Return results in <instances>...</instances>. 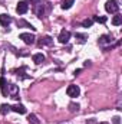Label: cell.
Returning <instances> with one entry per match:
<instances>
[{
	"label": "cell",
	"instance_id": "obj_7",
	"mask_svg": "<svg viewBox=\"0 0 122 124\" xmlns=\"http://www.w3.org/2000/svg\"><path fill=\"white\" fill-rule=\"evenodd\" d=\"M12 23V17L10 16H7V15H0V25L1 26H7V25H10Z\"/></svg>",
	"mask_w": 122,
	"mask_h": 124
},
{
	"label": "cell",
	"instance_id": "obj_16",
	"mask_svg": "<svg viewBox=\"0 0 122 124\" xmlns=\"http://www.w3.org/2000/svg\"><path fill=\"white\" fill-rule=\"evenodd\" d=\"M109 40H111V39H109V36H106V35H105V36H102V38L99 39V43H106V42H109Z\"/></svg>",
	"mask_w": 122,
	"mask_h": 124
},
{
	"label": "cell",
	"instance_id": "obj_17",
	"mask_svg": "<svg viewBox=\"0 0 122 124\" xmlns=\"http://www.w3.org/2000/svg\"><path fill=\"white\" fill-rule=\"evenodd\" d=\"M29 121H30L32 124H37V123H39V121L36 120V117H34L33 114H32V116H29Z\"/></svg>",
	"mask_w": 122,
	"mask_h": 124
},
{
	"label": "cell",
	"instance_id": "obj_4",
	"mask_svg": "<svg viewBox=\"0 0 122 124\" xmlns=\"http://www.w3.org/2000/svg\"><path fill=\"white\" fill-rule=\"evenodd\" d=\"M20 39H23V42L27 43V45L34 43V36L30 35V33H22V35H20Z\"/></svg>",
	"mask_w": 122,
	"mask_h": 124
},
{
	"label": "cell",
	"instance_id": "obj_1",
	"mask_svg": "<svg viewBox=\"0 0 122 124\" xmlns=\"http://www.w3.org/2000/svg\"><path fill=\"white\" fill-rule=\"evenodd\" d=\"M105 9H106V12H108V13H116V12H118V9H119V6H118L116 0H109V1H106Z\"/></svg>",
	"mask_w": 122,
	"mask_h": 124
},
{
	"label": "cell",
	"instance_id": "obj_6",
	"mask_svg": "<svg viewBox=\"0 0 122 124\" xmlns=\"http://www.w3.org/2000/svg\"><path fill=\"white\" fill-rule=\"evenodd\" d=\"M69 39H70V33L68 31H62L61 35H59V42L61 43H68Z\"/></svg>",
	"mask_w": 122,
	"mask_h": 124
},
{
	"label": "cell",
	"instance_id": "obj_15",
	"mask_svg": "<svg viewBox=\"0 0 122 124\" xmlns=\"http://www.w3.org/2000/svg\"><path fill=\"white\" fill-rule=\"evenodd\" d=\"M75 36H76V38L79 39V42H81V43H85V42H86V36H85V35H81V33H76Z\"/></svg>",
	"mask_w": 122,
	"mask_h": 124
},
{
	"label": "cell",
	"instance_id": "obj_13",
	"mask_svg": "<svg viewBox=\"0 0 122 124\" xmlns=\"http://www.w3.org/2000/svg\"><path fill=\"white\" fill-rule=\"evenodd\" d=\"M50 43H52V39H50L49 36H46L43 40H40V43H39V45L42 46V45H50Z\"/></svg>",
	"mask_w": 122,
	"mask_h": 124
},
{
	"label": "cell",
	"instance_id": "obj_22",
	"mask_svg": "<svg viewBox=\"0 0 122 124\" xmlns=\"http://www.w3.org/2000/svg\"><path fill=\"white\" fill-rule=\"evenodd\" d=\"M101 124H106V123H101Z\"/></svg>",
	"mask_w": 122,
	"mask_h": 124
},
{
	"label": "cell",
	"instance_id": "obj_14",
	"mask_svg": "<svg viewBox=\"0 0 122 124\" xmlns=\"http://www.w3.org/2000/svg\"><path fill=\"white\" fill-rule=\"evenodd\" d=\"M92 23H93L92 19H86V20L82 22V26H83V28H89V26H92Z\"/></svg>",
	"mask_w": 122,
	"mask_h": 124
},
{
	"label": "cell",
	"instance_id": "obj_2",
	"mask_svg": "<svg viewBox=\"0 0 122 124\" xmlns=\"http://www.w3.org/2000/svg\"><path fill=\"white\" fill-rule=\"evenodd\" d=\"M79 93H81V91H79V87H78V85H69L68 90H66V94H68L69 97H72V98L78 97Z\"/></svg>",
	"mask_w": 122,
	"mask_h": 124
},
{
	"label": "cell",
	"instance_id": "obj_21",
	"mask_svg": "<svg viewBox=\"0 0 122 124\" xmlns=\"http://www.w3.org/2000/svg\"><path fill=\"white\" fill-rule=\"evenodd\" d=\"M27 1H30V3H36V1H39V0H27Z\"/></svg>",
	"mask_w": 122,
	"mask_h": 124
},
{
	"label": "cell",
	"instance_id": "obj_10",
	"mask_svg": "<svg viewBox=\"0 0 122 124\" xmlns=\"http://www.w3.org/2000/svg\"><path fill=\"white\" fill-rule=\"evenodd\" d=\"M10 110H12V107H10V105H6V104H3V105L0 107V114H7Z\"/></svg>",
	"mask_w": 122,
	"mask_h": 124
},
{
	"label": "cell",
	"instance_id": "obj_12",
	"mask_svg": "<svg viewBox=\"0 0 122 124\" xmlns=\"http://www.w3.org/2000/svg\"><path fill=\"white\" fill-rule=\"evenodd\" d=\"M121 22H122V16H119V15H116V16L112 19V23H114L115 26H119V25H121Z\"/></svg>",
	"mask_w": 122,
	"mask_h": 124
},
{
	"label": "cell",
	"instance_id": "obj_20",
	"mask_svg": "<svg viewBox=\"0 0 122 124\" xmlns=\"http://www.w3.org/2000/svg\"><path fill=\"white\" fill-rule=\"evenodd\" d=\"M121 123V118H119V117H115V118H114V124H119Z\"/></svg>",
	"mask_w": 122,
	"mask_h": 124
},
{
	"label": "cell",
	"instance_id": "obj_19",
	"mask_svg": "<svg viewBox=\"0 0 122 124\" xmlns=\"http://www.w3.org/2000/svg\"><path fill=\"white\" fill-rule=\"evenodd\" d=\"M78 108H79L78 104H76V105H75V104H70V110H72V111H75V110H78Z\"/></svg>",
	"mask_w": 122,
	"mask_h": 124
},
{
	"label": "cell",
	"instance_id": "obj_8",
	"mask_svg": "<svg viewBox=\"0 0 122 124\" xmlns=\"http://www.w3.org/2000/svg\"><path fill=\"white\" fill-rule=\"evenodd\" d=\"M12 110L16 111V113H19V114H26V108H25L22 104H16V105H13Z\"/></svg>",
	"mask_w": 122,
	"mask_h": 124
},
{
	"label": "cell",
	"instance_id": "obj_3",
	"mask_svg": "<svg viewBox=\"0 0 122 124\" xmlns=\"http://www.w3.org/2000/svg\"><path fill=\"white\" fill-rule=\"evenodd\" d=\"M27 10H29V4H27L26 1H19V3H17L16 12H17L19 15H25V13H26Z\"/></svg>",
	"mask_w": 122,
	"mask_h": 124
},
{
	"label": "cell",
	"instance_id": "obj_9",
	"mask_svg": "<svg viewBox=\"0 0 122 124\" xmlns=\"http://www.w3.org/2000/svg\"><path fill=\"white\" fill-rule=\"evenodd\" d=\"M45 61V55H42V54H36V55H33V62L34 63H42V62Z\"/></svg>",
	"mask_w": 122,
	"mask_h": 124
},
{
	"label": "cell",
	"instance_id": "obj_18",
	"mask_svg": "<svg viewBox=\"0 0 122 124\" xmlns=\"http://www.w3.org/2000/svg\"><path fill=\"white\" fill-rule=\"evenodd\" d=\"M93 20H96V22H101V23H105V22H106V17H95Z\"/></svg>",
	"mask_w": 122,
	"mask_h": 124
},
{
	"label": "cell",
	"instance_id": "obj_11",
	"mask_svg": "<svg viewBox=\"0 0 122 124\" xmlns=\"http://www.w3.org/2000/svg\"><path fill=\"white\" fill-rule=\"evenodd\" d=\"M72 4H73V0H65L62 3V9H70Z\"/></svg>",
	"mask_w": 122,
	"mask_h": 124
},
{
	"label": "cell",
	"instance_id": "obj_5",
	"mask_svg": "<svg viewBox=\"0 0 122 124\" xmlns=\"http://www.w3.org/2000/svg\"><path fill=\"white\" fill-rule=\"evenodd\" d=\"M0 88H1V94H3L4 97L9 95V85H7V82H6V79H4L3 77L0 78Z\"/></svg>",
	"mask_w": 122,
	"mask_h": 124
}]
</instances>
